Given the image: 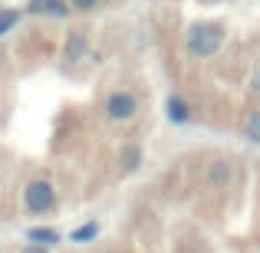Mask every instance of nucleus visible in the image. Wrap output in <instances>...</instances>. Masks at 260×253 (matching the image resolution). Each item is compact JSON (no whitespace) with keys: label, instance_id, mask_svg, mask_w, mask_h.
<instances>
[{"label":"nucleus","instance_id":"1","mask_svg":"<svg viewBox=\"0 0 260 253\" xmlns=\"http://www.w3.org/2000/svg\"><path fill=\"white\" fill-rule=\"evenodd\" d=\"M228 43V30L217 20H194L184 30V53L191 59H214Z\"/></svg>","mask_w":260,"mask_h":253},{"label":"nucleus","instance_id":"2","mask_svg":"<svg viewBox=\"0 0 260 253\" xmlns=\"http://www.w3.org/2000/svg\"><path fill=\"white\" fill-rule=\"evenodd\" d=\"M23 207L26 214H50L56 207V188L46 177H33L23 188Z\"/></svg>","mask_w":260,"mask_h":253},{"label":"nucleus","instance_id":"3","mask_svg":"<svg viewBox=\"0 0 260 253\" xmlns=\"http://www.w3.org/2000/svg\"><path fill=\"white\" fill-rule=\"evenodd\" d=\"M102 112H106L109 122H132L135 115H139V99H135V92H128V89H115V92L106 95Z\"/></svg>","mask_w":260,"mask_h":253},{"label":"nucleus","instance_id":"4","mask_svg":"<svg viewBox=\"0 0 260 253\" xmlns=\"http://www.w3.org/2000/svg\"><path fill=\"white\" fill-rule=\"evenodd\" d=\"M70 0H30L26 13L30 17H70Z\"/></svg>","mask_w":260,"mask_h":253},{"label":"nucleus","instance_id":"5","mask_svg":"<svg viewBox=\"0 0 260 253\" xmlns=\"http://www.w3.org/2000/svg\"><path fill=\"white\" fill-rule=\"evenodd\" d=\"M165 115H168V122L172 125H188L191 122V102L184 99V95H168L165 99Z\"/></svg>","mask_w":260,"mask_h":253},{"label":"nucleus","instance_id":"6","mask_svg":"<svg viewBox=\"0 0 260 253\" xmlns=\"http://www.w3.org/2000/svg\"><path fill=\"white\" fill-rule=\"evenodd\" d=\"M59 240H63V234H59L56 227H30V230H26V243H40V247H56Z\"/></svg>","mask_w":260,"mask_h":253},{"label":"nucleus","instance_id":"7","mask_svg":"<svg viewBox=\"0 0 260 253\" xmlns=\"http://www.w3.org/2000/svg\"><path fill=\"white\" fill-rule=\"evenodd\" d=\"M241 135L250 141V145H260V105L250 109V112H244V119H241Z\"/></svg>","mask_w":260,"mask_h":253},{"label":"nucleus","instance_id":"8","mask_svg":"<svg viewBox=\"0 0 260 253\" xmlns=\"http://www.w3.org/2000/svg\"><path fill=\"white\" fill-rule=\"evenodd\" d=\"M86 50H89L86 37H83L79 30H73V33H70V40H66V59H70V63H76V59H83V56H86Z\"/></svg>","mask_w":260,"mask_h":253},{"label":"nucleus","instance_id":"9","mask_svg":"<svg viewBox=\"0 0 260 253\" xmlns=\"http://www.w3.org/2000/svg\"><path fill=\"white\" fill-rule=\"evenodd\" d=\"M99 234H102L99 221H89V224H83V227H76V230H73V234H70V240H73V243H92Z\"/></svg>","mask_w":260,"mask_h":253},{"label":"nucleus","instance_id":"10","mask_svg":"<svg viewBox=\"0 0 260 253\" xmlns=\"http://www.w3.org/2000/svg\"><path fill=\"white\" fill-rule=\"evenodd\" d=\"M208 181L214 184V188H224V184L231 181V165L228 161H214V165L208 168Z\"/></svg>","mask_w":260,"mask_h":253},{"label":"nucleus","instance_id":"11","mask_svg":"<svg viewBox=\"0 0 260 253\" xmlns=\"http://www.w3.org/2000/svg\"><path fill=\"white\" fill-rule=\"evenodd\" d=\"M17 23H20V13L17 10H4V13H0V37H7Z\"/></svg>","mask_w":260,"mask_h":253},{"label":"nucleus","instance_id":"12","mask_svg":"<svg viewBox=\"0 0 260 253\" xmlns=\"http://www.w3.org/2000/svg\"><path fill=\"white\" fill-rule=\"evenodd\" d=\"M139 161H142V152H139V148H125L122 165H125V168H139Z\"/></svg>","mask_w":260,"mask_h":253},{"label":"nucleus","instance_id":"13","mask_svg":"<svg viewBox=\"0 0 260 253\" xmlns=\"http://www.w3.org/2000/svg\"><path fill=\"white\" fill-rule=\"evenodd\" d=\"M70 7H73V10L89 13V10H95V7H99V0H70Z\"/></svg>","mask_w":260,"mask_h":253},{"label":"nucleus","instance_id":"14","mask_svg":"<svg viewBox=\"0 0 260 253\" xmlns=\"http://www.w3.org/2000/svg\"><path fill=\"white\" fill-rule=\"evenodd\" d=\"M247 89H250V95H254V99H260V69L250 76V86Z\"/></svg>","mask_w":260,"mask_h":253},{"label":"nucleus","instance_id":"15","mask_svg":"<svg viewBox=\"0 0 260 253\" xmlns=\"http://www.w3.org/2000/svg\"><path fill=\"white\" fill-rule=\"evenodd\" d=\"M20 253H50V247H40V243H26Z\"/></svg>","mask_w":260,"mask_h":253},{"label":"nucleus","instance_id":"16","mask_svg":"<svg viewBox=\"0 0 260 253\" xmlns=\"http://www.w3.org/2000/svg\"><path fill=\"white\" fill-rule=\"evenodd\" d=\"M208 4H224V0H208Z\"/></svg>","mask_w":260,"mask_h":253}]
</instances>
